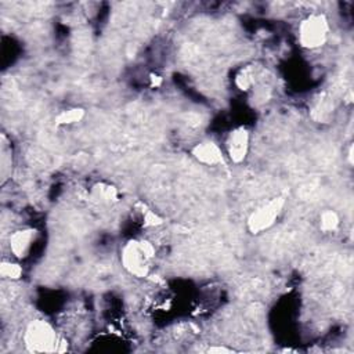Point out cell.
Returning a JSON list of instances; mask_svg holds the SVG:
<instances>
[{"label": "cell", "mask_w": 354, "mask_h": 354, "mask_svg": "<svg viewBox=\"0 0 354 354\" xmlns=\"http://www.w3.org/2000/svg\"><path fill=\"white\" fill-rule=\"evenodd\" d=\"M155 257V248L151 242L142 239L129 241L120 253L122 266L124 270L137 277L145 278L149 274L151 263Z\"/></svg>", "instance_id": "obj_1"}, {"label": "cell", "mask_w": 354, "mask_h": 354, "mask_svg": "<svg viewBox=\"0 0 354 354\" xmlns=\"http://www.w3.org/2000/svg\"><path fill=\"white\" fill-rule=\"evenodd\" d=\"M25 346L32 353L58 351V337L54 328L44 319L32 321L24 335Z\"/></svg>", "instance_id": "obj_2"}, {"label": "cell", "mask_w": 354, "mask_h": 354, "mask_svg": "<svg viewBox=\"0 0 354 354\" xmlns=\"http://www.w3.org/2000/svg\"><path fill=\"white\" fill-rule=\"evenodd\" d=\"M329 35V22L325 14L314 12L307 15L299 25V43L308 50L319 48Z\"/></svg>", "instance_id": "obj_3"}, {"label": "cell", "mask_w": 354, "mask_h": 354, "mask_svg": "<svg viewBox=\"0 0 354 354\" xmlns=\"http://www.w3.org/2000/svg\"><path fill=\"white\" fill-rule=\"evenodd\" d=\"M285 206V199L282 196H275L267 203L257 207L248 218V228L252 234H260L271 228L277 218L279 217Z\"/></svg>", "instance_id": "obj_4"}, {"label": "cell", "mask_w": 354, "mask_h": 354, "mask_svg": "<svg viewBox=\"0 0 354 354\" xmlns=\"http://www.w3.org/2000/svg\"><path fill=\"white\" fill-rule=\"evenodd\" d=\"M250 133L245 126H239L231 130L225 140V149L228 158L234 163H241L245 160L249 152Z\"/></svg>", "instance_id": "obj_5"}, {"label": "cell", "mask_w": 354, "mask_h": 354, "mask_svg": "<svg viewBox=\"0 0 354 354\" xmlns=\"http://www.w3.org/2000/svg\"><path fill=\"white\" fill-rule=\"evenodd\" d=\"M36 238V231L33 228H21L10 235L8 245L11 253L17 259H24L32 249Z\"/></svg>", "instance_id": "obj_6"}, {"label": "cell", "mask_w": 354, "mask_h": 354, "mask_svg": "<svg viewBox=\"0 0 354 354\" xmlns=\"http://www.w3.org/2000/svg\"><path fill=\"white\" fill-rule=\"evenodd\" d=\"M192 155L199 163L206 166H218L224 163V155L221 152V148L213 141L198 142L192 148Z\"/></svg>", "instance_id": "obj_7"}, {"label": "cell", "mask_w": 354, "mask_h": 354, "mask_svg": "<svg viewBox=\"0 0 354 354\" xmlns=\"http://www.w3.org/2000/svg\"><path fill=\"white\" fill-rule=\"evenodd\" d=\"M339 223H340V218H339V214L335 210L326 209L319 216V228L324 232L336 231L337 227H339Z\"/></svg>", "instance_id": "obj_8"}, {"label": "cell", "mask_w": 354, "mask_h": 354, "mask_svg": "<svg viewBox=\"0 0 354 354\" xmlns=\"http://www.w3.org/2000/svg\"><path fill=\"white\" fill-rule=\"evenodd\" d=\"M83 116H84V109L71 108V109L61 111L58 113V116L55 118V123L57 124H72V123L80 122L83 119Z\"/></svg>", "instance_id": "obj_9"}, {"label": "cell", "mask_w": 354, "mask_h": 354, "mask_svg": "<svg viewBox=\"0 0 354 354\" xmlns=\"http://www.w3.org/2000/svg\"><path fill=\"white\" fill-rule=\"evenodd\" d=\"M93 192H94V196L97 199H100L101 202H112V201H116V198H118L116 188L112 185H106V184H100V185L94 187Z\"/></svg>", "instance_id": "obj_10"}, {"label": "cell", "mask_w": 354, "mask_h": 354, "mask_svg": "<svg viewBox=\"0 0 354 354\" xmlns=\"http://www.w3.org/2000/svg\"><path fill=\"white\" fill-rule=\"evenodd\" d=\"M0 274L3 278L8 279H18L22 275V268L17 263L11 261H3L0 266Z\"/></svg>", "instance_id": "obj_11"}, {"label": "cell", "mask_w": 354, "mask_h": 354, "mask_svg": "<svg viewBox=\"0 0 354 354\" xmlns=\"http://www.w3.org/2000/svg\"><path fill=\"white\" fill-rule=\"evenodd\" d=\"M253 73L252 71L248 68V69H242L241 73L236 76V86L241 88V90H248L252 84H253Z\"/></svg>", "instance_id": "obj_12"}, {"label": "cell", "mask_w": 354, "mask_h": 354, "mask_svg": "<svg viewBox=\"0 0 354 354\" xmlns=\"http://www.w3.org/2000/svg\"><path fill=\"white\" fill-rule=\"evenodd\" d=\"M162 224V218L153 213L152 210H145L144 213V225L145 227H155V225H159Z\"/></svg>", "instance_id": "obj_13"}]
</instances>
